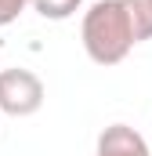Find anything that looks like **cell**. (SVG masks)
Wrapping results in <instances>:
<instances>
[{
	"label": "cell",
	"instance_id": "8992f818",
	"mask_svg": "<svg viewBox=\"0 0 152 156\" xmlns=\"http://www.w3.org/2000/svg\"><path fill=\"white\" fill-rule=\"evenodd\" d=\"M29 4H33V0H0V29H4V26H11V22H15Z\"/></svg>",
	"mask_w": 152,
	"mask_h": 156
},
{
	"label": "cell",
	"instance_id": "3957f363",
	"mask_svg": "<svg viewBox=\"0 0 152 156\" xmlns=\"http://www.w3.org/2000/svg\"><path fill=\"white\" fill-rule=\"evenodd\" d=\"M94 156H149V142L127 127V123H112L98 134V149Z\"/></svg>",
	"mask_w": 152,
	"mask_h": 156
},
{
	"label": "cell",
	"instance_id": "6da1fadb",
	"mask_svg": "<svg viewBox=\"0 0 152 156\" xmlns=\"http://www.w3.org/2000/svg\"><path fill=\"white\" fill-rule=\"evenodd\" d=\"M80 40L91 62L98 66H119L130 47H134V33H130V18L123 11L119 0H98L87 7L83 26H80Z\"/></svg>",
	"mask_w": 152,
	"mask_h": 156
},
{
	"label": "cell",
	"instance_id": "277c9868",
	"mask_svg": "<svg viewBox=\"0 0 152 156\" xmlns=\"http://www.w3.org/2000/svg\"><path fill=\"white\" fill-rule=\"evenodd\" d=\"M127 18H130V33H134V44L141 40H152V0H119Z\"/></svg>",
	"mask_w": 152,
	"mask_h": 156
},
{
	"label": "cell",
	"instance_id": "5b68a950",
	"mask_svg": "<svg viewBox=\"0 0 152 156\" xmlns=\"http://www.w3.org/2000/svg\"><path fill=\"white\" fill-rule=\"evenodd\" d=\"M80 4H83V0H33L36 15L51 18V22H62V18L76 15V11H80Z\"/></svg>",
	"mask_w": 152,
	"mask_h": 156
},
{
	"label": "cell",
	"instance_id": "7a4b0ae2",
	"mask_svg": "<svg viewBox=\"0 0 152 156\" xmlns=\"http://www.w3.org/2000/svg\"><path fill=\"white\" fill-rule=\"evenodd\" d=\"M43 105V80L29 69H0V113L33 116Z\"/></svg>",
	"mask_w": 152,
	"mask_h": 156
}]
</instances>
